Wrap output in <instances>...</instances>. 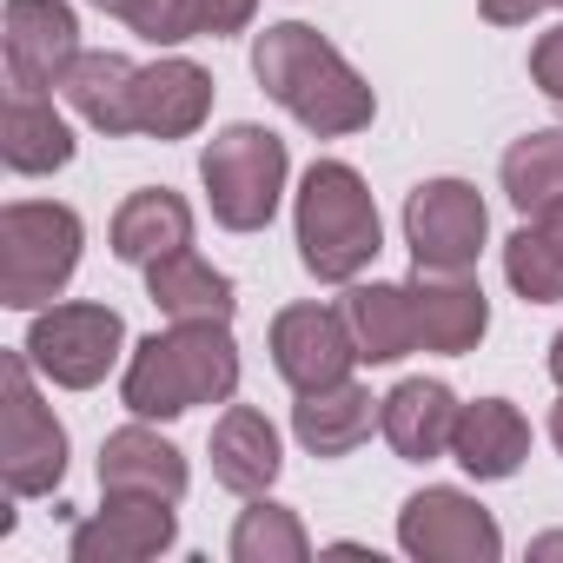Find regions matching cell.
<instances>
[{"mask_svg":"<svg viewBox=\"0 0 563 563\" xmlns=\"http://www.w3.org/2000/svg\"><path fill=\"white\" fill-rule=\"evenodd\" d=\"M252 74L258 87L286 107L306 133L319 140H345V133H365L378 100L372 87L358 80V67L306 21H278L252 41Z\"/></svg>","mask_w":563,"mask_h":563,"instance_id":"1","label":"cell"},{"mask_svg":"<svg viewBox=\"0 0 563 563\" xmlns=\"http://www.w3.org/2000/svg\"><path fill=\"white\" fill-rule=\"evenodd\" d=\"M239 391V345L225 319H192L133 345L120 398L133 418H186L199 405H225Z\"/></svg>","mask_w":563,"mask_h":563,"instance_id":"2","label":"cell"},{"mask_svg":"<svg viewBox=\"0 0 563 563\" xmlns=\"http://www.w3.org/2000/svg\"><path fill=\"white\" fill-rule=\"evenodd\" d=\"M385 252L378 206L345 159H319L299 186V258L325 286H352V278Z\"/></svg>","mask_w":563,"mask_h":563,"instance_id":"3","label":"cell"},{"mask_svg":"<svg viewBox=\"0 0 563 563\" xmlns=\"http://www.w3.org/2000/svg\"><path fill=\"white\" fill-rule=\"evenodd\" d=\"M80 212L54 199H14L0 206V306L41 312L60 299V286L80 265Z\"/></svg>","mask_w":563,"mask_h":563,"instance_id":"4","label":"cell"},{"mask_svg":"<svg viewBox=\"0 0 563 563\" xmlns=\"http://www.w3.org/2000/svg\"><path fill=\"white\" fill-rule=\"evenodd\" d=\"M286 173H292L286 140H278L272 126H252V120L212 133L206 153H199V179H206L212 219H219L225 232H258V225H272L278 192H286Z\"/></svg>","mask_w":563,"mask_h":563,"instance_id":"5","label":"cell"},{"mask_svg":"<svg viewBox=\"0 0 563 563\" xmlns=\"http://www.w3.org/2000/svg\"><path fill=\"white\" fill-rule=\"evenodd\" d=\"M0 385H8V411H0V477H8L14 497H47L67 477V431L41 405L27 352H14L0 365Z\"/></svg>","mask_w":563,"mask_h":563,"instance_id":"6","label":"cell"},{"mask_svg":"<svg viewBox=\"0 0 563 563\" xmlns=\"http://www.w3.org/2000/svg\"><path fill=\"white\" fill-rule=\"evenodd\" d=\"M120 345H126V319L113 306H54V312H34L21 352L34 358L41 378H54L67 391H93L113 372Z\"/></svg>","mask_w":563,"mask_h":563,"instance_id":"7","label":"cell"},{"mask_svg":"<svg viewBox=\"0 0 563 563\" xmlns=\"http://www.w3.org/2000/svg\"><path fill=\"white\" fill-rule=\"evenodd\" d=\"M490 239V212L464 179H424L405 199V245L424 272H471Z\"/></svg>","mask_w":563,"mask_h":563,"instance_id":"8","label":"cell"},{"mask_svg":"<svg viewBox=\"0 0 563 563\" xmlns=\"http://www.w3.org/2000/svg\"><path fill=\"white\" fill-rule=\"evenodd\" d=\"M398 543H405V556H418V563H497V556H504L497 517H490L477 497L451 490V484H431V490L405 497V510H398Z\"/></svg>","mask_w":563,"mask_h":563,"instance_id":"9","label":"cell"},{"mask_svg":"<svg viewBox=\"0 0 563 563\" xmlns=\"http://www.w3.org/2000/svg\"><path fill=\"white\" fill-rule=\"evenodd\" d=\"M0 54H8L14 93H47L80 54V21L67 0H8L0 14Z\"/></svg>","mask_w":563,"mask_h":563,"instance_id":"10","label":"cell"},{"mask_svg":"<svg viewBox=\"0 0 563 563\" xmlns=\"http://www.w3.org/2000/svg\"><path fill=\"white\" fill-rule=\"evenodd\" d=\"M272 365L292 391H319V385L352 378L358 339H352L345 312H332V306H286L272 319Z\"/></svg>","mask_w":563,"mask_h":563,"instance_id":"11","label":"cell"},{"mask_svg":"<svg viewBox=\"0 0 563 563\" xmlns=\"http://www.w3.org/2000/svg\"><path fill=\"white\" fill-rule=\"evenodd\" d=\"M179 517L166 497H107V510H93L74 530V563H146L159 550H173Z\"/></svg>","mask_w":563,"mask_h":563,"instance_id":"12","label":"cell"},{"mask_svg":"<svg viewBox=\"0 0 563 563\" xmlns=\"http://www.w3.org/2000/svg\"><path fill=\"white\" fill-rule=\"evenodd\" d=\"M411 306H418V345L464 358L477 352V339L490 332V299L471 272H411Z\"/></svg>","mask_w":563,"mask_h":563,"instance_id":"13","label":"cell"},{"mask_svg":"<svg viewBox=\"0 0 563 563\" xmlns=\"http://www.w3.org/2000/svg\"><path fill=\"white\" fill-rule=\"evenodd\" d=\"M457 398H451V385H438V378H405V385H391L385 398H378V431H385V444L405 457V464H438L444 451H451V438H457Z\"/></svg>","mask_w":563,"mask_h":563,"instance_id":"14","label":"cell"},{"mask_svg":"<svg viewBox=\"0 0 563 563\" xmlns=\"http://www.w3.org/2000/svg\"><path fill=\"white\" fill-rule=\"evenodd\" d=\"M100 490L107 497H166V504H179L186 497V457L159 431L126 424L100 444Z\"/></svg>","mask_w":563,"mask_h":563,"instance_id":"15","label":"cell"},{"mask_svg":"<svg viewBox=\"0 0 563 563\" xmlns=\"http://www.w3.org/2000/svg\"><path fill=\"white\" fill-rule=\"evenodd\" d=\"M212 113V74L192 60H153L140 67V93H133V120L146 140H186L199 133Z\"/></svg>","mask_w":563,"mask_h":563,"instance_id":"16","label":"cell"},{"mask_svg":"<svg viewBox=\"0 0 563 563\" xmlns=\"http://www.w3.org/2000/svg\"><path fill=\"white\" fill-rule=\"evenodd\" d=\"M60 93H67V107L93 126V133H107V140H120V133H140V120H133V93H140V67L126 60V54H74V67L60 74Z\"/></svg>","mask_w":563,"mask_h":563,"instance_id":"17","label":"cell"},{"mask_svg":"<svg viewBox=\"0 0 563 563\" xmlns=\"http://www.w3.org/2000/svg\"><path fill=\"white\" fill-rule=\"evenodd\" d=\"M378 424V398L352 378L339 385H319V391H299L292 405V438L312 451V457H352Z\"/></svg>","mask_w":563,"mask_h":563,"instance_id":"18","label":"cell"},{"mask_svg":"<svg viewBox=\"0 0 563 563\" xmlns=\"http://www.w3.org/2000/svg\"><path fill=\"white\" fill-rule=\"evenodd\" d=\"M451 457L477 477V484H497V477H517V464L530 457V424L510 398H477L457 411V438H451Z\"/></svg>","mask_w":563,"mask_h":563,"instance_id":"19","label":"cell"},{"mask_svg":"<svg viewBox=\"0 0 563 563\" xmlns=\"http://www.w3.org/2000/svg\"><path fill=\"white\" fill-rule=\"evenodd\" d=\"M278 431L265 411L252 405H232L219 424H212V477L232 490V497H265L278 484Z\"/></svg>","mask_w":563,"mask_h":563,"instance_id":"20","label":"cell"},{"mask_svg":"<svg viewBox=\"0 0 563 563\" xmlns=\"http://www.w3.org/2000/svg\"><path fill=\"white\" fill-rule=\"evenodd\" d=\"M146 299L173 319V325H192V319H232V278L219 265H206L192 245L166 252L146 265Z\"/></svg>","mask_w":563,"mask_h":563,"instance_id":"21","label":"cell"},{"mask_svg":"<svg viewBox=\"0 0 563 563\" xmlns=\"http://www.w3.org/2000/svg\"><path fill=\"white\" fill-rule=\"evenodd\" d=\"M179 245H192V206L166 186L126 192V206L113 212V258L120 265H153Z\"/></svg>","mask_w":563,"mask_h":563,"instance_id":"22","label":"cell"},{"mask_svg":"<svg viewBox=\"0 0 563 563\" xmlns=\"http://www.w3.org/2000/svg\"><path fill=\"white\" fill-rule=\"evenodd\" d=\"M504 278L523 306H556L563 299V199L530 212V225H517L504 239Z\"/></svg>","mask_w":563,"mask_h":563,"instance_id":"23","label":"cell"},{"mask_svg":"<svg viewBox=\"0 0 563 563\" xmlns=\"http://www.w3.org/2000/svg\"><path fill=\"white\" fill-rule=\"evenodd\" d=\"M345 325H352L365 365H398L405 352H418L411 286H352L345 292Z\"/></svg>","mask_w":563,"mask_h":563,"instance_id":"24","label":"cell"},{"mask_svg":"<svg viewBox=\"0 0 563 563\" xmlns=\"http://www.w3.org/2000/svg\"><path fill=\"white\" fill-rule=\"evenodd\" d=\"M0 159L14 173H60L74 159V133L54 113L47 93H8V113H0Z\"/></svg>","mask_w":563,"mask_h":563,"instance_id":"25","label":"cell"},{"mask_svg":"<svg viewBox=\"0 0 563 563\" xmlns=\"http://www.w3.org/2000/svg\"><path fill=\"white\" fill-rule=\"evenodd\" d=\"M504 199L517 212H543L563 199V133L556 126H537L504 153Z\"/></svg>","mask_w":563,"mask_h":563,"instance_id":"26","label":"cell"},{"mask_svg":"<svg viewBox=\"0 0 563 563\" xmlns=\"http://www.w3.org/2000/svg\"><path fill=\"white\" fill-rule=\"evenodd\" d=\"M312 556V537L306 523L286 510V504H265L252 497L232 523V563H306Z\"/></svg>","mask_w":563,"mask_h":563,"instance_id":"27","label":"cell"},{"mask_svg":"<svg viewBox=\"0 0 563 563\" xmlns=\"http://www.w3.org/2000/svg\"><path fill=\"white\" fill-rule=\"evenodd\" d=\"M93 8L120 14L153 47H173V41H192L199 34V0H93Z\"/></svg>","mask_w":563,"mask_h":563,"instance_id":"28","label":"cell"},{"mask_svg":"<svg viewBox=\"0 0 563 563\" xmlns=\"http://www.w3.org/2000/svg\"><path fill=\"white\" fill-rule=\"evenodd\" d=\"M530 80L563 107V27H550V34H537V47H530Z\"/></svg>","mask_w":563,"mask_h":563,"instance_id":"29","label":"cell"},{"mask_svg":"<svg viewBox=\"0 0 563 563\" xmlns=\"http://www.w3.org/2000/svg\"><path fill=\"white\" fill-rule=\"evenodd\" d=\"M258 0H199V34H245Z\"/></svg>","mask_w":563,"mask_h":563,"instance_id":"30","label":"cell"},{"mask_svg":"<svg viewBox=\"0 0 563 563\" xmlns=\"http://www.w3.org/2000/svg\"><path fill=\"white\" fill-rule=\"evenodd\" d=\"M543 8H550V0H484V21L490 27H530Z\"/></svg>","mask_w":563,"mask_h":563,"instance_id":"31","label":"cell"},{"mask_svg":"<svg viewBox=\"0 0 563 563\" xmlns=\"http://www.w3.org/2000/svg\"><path fill=\"white\" fill-rule=\"evenodd\" d=\"M530 556H563V530H550V537H537V543H530Z\"/></svg>","mask_w":563,"mask_h":563,"instance_id":"32","label":"cell"},{"mask_svg":"<svg viewBox=\"0 0 563 563\" xmlns=\"http://www.w3.org/2000/svg\"><path fill=\"white\" fill-rule=\"evenodd\" d=\"M550 378H556V391H563V332L550 339Z\"/></svg>","mask_w":563,"mask_h":563,"instance_id":"33","label":"cell"},{"mask_svg":"<svg viewBox=\"0 0 563 563\" xmlns=\"http://www.w3.org/2000/svg\"><path fill=\"white\" fill-rule=\"evenodd\" d=\"M550 438H556V451H563V405L550 411Z\"/></svg>","mask_w":563,"mask_h":563,"instance_id":"34","label":"cell"},{"mask_svg":"<svg viewBox=\"0 0 563 563\" xmlns=\"http://www.w3.org/2000/svg\"><path fill=\"white\" fill-rule=\"evenodd\" d=\"M550 8H563V0H550Z\"/></svg>","mask_w":563,"mask_h":563,"instance_id":"35","label":"cell"}]
</instances>
